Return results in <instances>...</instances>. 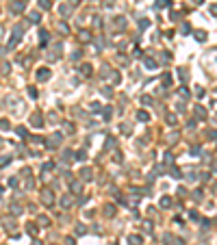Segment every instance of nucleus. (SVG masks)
<instances>
[{
	"label": "nucleus",
	"instance_id": "nucleus-1",
	"mask_svg": "<svg viewBox=\"0 0 217 245\" xmlns=\"http://www.w3.org/2000/svg\"><path fill=\"white\" fill-rule=\"evenodd\" d=\"M41 200H43V204H46V206H50V204L54 202V198H52V195H50V191H43V195H41Z\"/></svg>",
	"mask_w": 217,
	"mask_h": 245
},
{
	"label": "nucleus",
	"instance_id": "nucleus-2",
	"mask_svg": "<svg viewBox=\"0 0 217 245\" xmlns=\"http://www.w3.org/2000/svg\"><path fill=\"white\" fill-rule=\"evenodd\" d=\"M31 121H33V126H37V128H39V126H43V124H41V115H39V113H37V115H33V119H31Z\"/></svg>",
	"mask_w": 217,
	"mask_h": 245
},
{
	"label": "nucleus",
	"instance_id": "nucleus-3",
	"mask_svg": "<svg viewBox=\"0 0 217 245\" xmlns=\"http://www.w3.org/2000/svg\"><path fill=\"white\" fill-rule=\"evenodd\" d=\"M37 78H39V80H46V78H48V69H46V67H43V69H39Z\"/></svg>",
	"mask_w": 217,
	"mask_h": 245
},
{
	"label": "nucleus",
	"instance_id": "nucleus-4",
	"mask_svg": "<svg viewBox=\"0 0 217 245\" xmlns=\"http://www.w3.org/2000/svg\"><path fill=\"white\" fill-rule=\"evenodd\" d=\"M128 241H130L133 245H141V236H137V234H133V236H130Z\"/></svg>",
	"mask_w": 217,
	"mask_h": 245
},
{
	"label": "nucleus",
	"instance_id": "nucleus-5",
	"mask_svg": "<svg viewBox=\"0 0 217 245\" xmlns=\"http://www.w3.org/2000/svg\"><path fill=\"white\" fill-rule=\"evenodd\" d=\"M80 72L89 76V74H91V65H83V67H80Z\"/></svg>",
	"mask_w": 217,
	"mask_h": 245
},
{
	"label": "nucleus",
	"instance_id": "nucleus-6",
	"mask_svg": "<svg viewBox=\"0 0 217 245\" xmlns=\"http://www.w3.org/2000/svg\"><path fill=\"white\" fill-rule=\"evenodd\" d=\"M137 117H139L141 121H146V119H148V113H146V111H141V113H137Z\"/></svg>",
	"mask_w": 217,
	"mask_h": 245
},
{
	"label": "nucleus",
	"instance_id": "nucleus-7",
	"mask_svg": "<svg viewBox=\"0 0 217 245\" xmlns=\"http://www.w3.org/2000/svg\"><path fill=\"white\" fill-rule=\"evenodd\" d=\"M80 176H83V178H87V180H89V178H91V169H83V174H80Z\"/></svg>",
	"mask_w": 217,
	"mask_h": 245
},
{
	"label": "nucleus",
	"instance_id": "nucleus-8",
	"mask_svg": "<svg viewBox=\"0 0 217 245\" xmlns=\"http://www.w3.org/2000/svg\"><path fill=\"white\" fill-rule=\"evenodd\" d=\"M85 232V226H76V234H83Z\"/></svg>",
	"mask_w": 217,
	"mask_h": 245
},
{
	"label": "nucleus",
	"instance_id": "nucleus-9",
	"mask_svg": "<svg viewBox=\"0 0 217 245\" xmlns=\"http://www.w3.org/2000/svg\"><path fill=\"white\" fill-rule=\"evenodd\" d=\"M39 2H41V7H43V9H48V7H50V2H48V0H39Z\"/></svg>",
	"mask_w": 217,
	"mask_h": 245
},
{
	"label": "nucleus",
	"instance_id": "nucleus-10",
	"mask_svg": "<svg viewBox=\"0 0 217 245\" xmlns=\"http://www.w3.org/2000/svg\"><path fill=\"white\" fill-rule=\"evenodd\" d=\"M65 243H67V245H74V239H67Z\"/></svg>",
	"mask_w": 217,
	"mask_h": 245
},
{
	"label": "nucleus",
	"instance_id": "nucleus-11",
	"mask_svg": "<svg viewBox=\"0 0 217 245\" xmlns=\"http://www.w3.org/2000/svg\"><path fill=\"white\" fill-rule=\"evenodd\" d=\"M33 245H41V243H39V241H33Z\"/></svg>",
	"mask_w": 217,
	"mask_h": 245
}]
</instances>
